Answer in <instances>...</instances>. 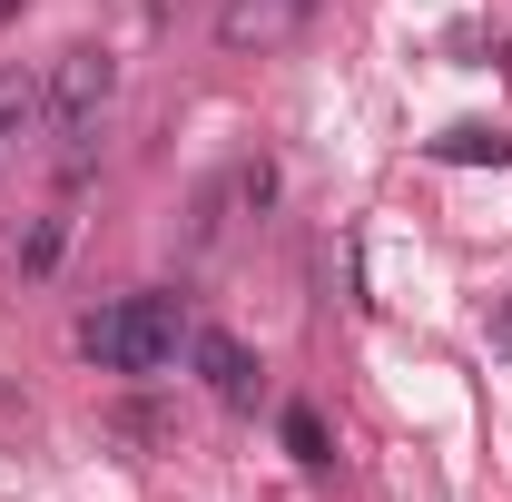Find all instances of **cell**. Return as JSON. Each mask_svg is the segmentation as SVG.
I'll list each match as a JSON object with an SVG mask.
<instances>
[{"mask_svg": "<svg viewBox=\"0 0 512 502\" xmlns=\"http://www.w3.org/2000/svg\"><path fill=\"white\" fill-rule=\"evenodd\" d=\"M316 10H325V0H227V10H217V50H237V60L286 50V40H296Z\"/></svg>", "mask_w": 512, "mask_h": 502, "instance_id": "obj_3", "label": "cell"}, {"mask_svg": "<svg viewBox=\"0 0 512 502\" xmlns=\"http://www.w3.org/2000/svg\"><path fill=\"white\" fill-rule=\"evenodd\" d=\"M188 355H197V375H207V394H217V404H256V355L237 345V335L188 325Z\"/></svg>", "mask_w": 512, "mask_h": 502, "instance_id": "obj_4", "label": "cell"}, {"mask_svg": "<svg viewBox=\"0 0 512 502\" xmlns=\"http://www.w3.org/2000/svg\"><path fill=\"white\" fill-rule=\"evenodd\" d=\"M286 453H296V463H335V453H325V424L306 404H286Z\"/></svg>", "mask_w": 512, "mask_h": 502, "instance_id": "obj_7", "label": "cell"}, {"mask_svg": "<svg viewBox=\"0 0 512 502\" xmlns=\"http://www.w3.org/2000/svg\"><path fill=\"white\" fill-rule=\"evenodd\" d=\"M60 247H69V217H40V227L20 237V276H50V266H60Z\"/></svg>", "mask_w": 512, "mask_h": 502, "instance_id": "obj_6", "label": "cell"}, {"mask_svg": "<svg viewBox=\"0 0 512 502\" xmlns=\"http://www.w3.org/2000/svg\"><path fill=\"white\" fill-rule=\"evenodd\" d=\"M178 345H188V325H178L168 296H119L79 325V355L99 375H158V365H178Z\"/></svg>", "mask_w": 512, "mask_h": 502, "instance_id": "obj_1", "label": "cell"}, {"mask_svg": "<svg viewBox=\"0 0 512 502\" xmlns=\"http://www.w3.org/2000/svg\"><path fill=\"white\" fill-rule=\"evenodd\" d=\"M10 10H20V0H0V20H10Z\"/></svg>", "mask_w": 512, "mask_h": 502, "instance_id": "obj_9", "label": "cell"}, {"mask_svg": "<svg viewBox=\"0 0 512 502\" xmlns=\"http://www.w3.org/2000/svg\"><path fill=\"white\" fill-rule=\"evenodd\" d=\"M109 99H119V60L109 50H60L50 60V128L60 138H89Z\"/></svg>", "mask_w": 512, "mask_h": 502, "instance_id": "obj_2", "label": "cell"}, {"mask_svg": "<svg viewBox=\"0 0 512 502\" xmlns=\"http://www.w3.org/2000/svg\"><path fill=\"white\" fill-rule=\"evenodd\" d=\"M444 158H493V168H503L512 158V138H493V128H453V148Z\"/></svg>", "mask_w": 512, "mask_h": 502, "instance_id": "obj_8", "label": "cell"}, {"mask_svg": "<svg viewBox=\"0 0 512 502\" xmlns=\"http://www.w3.org/2000/svg\"><path fill=\"white\" fill-rule=\"evenodd\" d=\"M50 128V69H0V148Z\"/></svg>", "mask_w": 512, "mask_h": 502, "instance_id": "obj_5", "label": "cell"}]
</instances>
